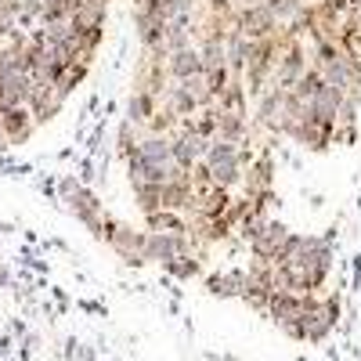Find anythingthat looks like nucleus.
<instances>
[{
    "label": "nucleus",
    "instance_id": "obj_1",
    "mask_svg": "<svg viewBox=\"0 0 361 361\" xmlns=\"http://www.w3.org/2000/svg\"><path fill=\"white\" fill-rule=\"evenodd\" d=\"M209 180L224 192L243 188V173H246V159H243V148L228 145V141H209V152L202 159Z\"/></svg>",
    "mask_w": 361,
    "mask_h": 361
},
{
    "label": "nucleus",
    "instance_id": "obj_2",
    "mask_svg": "<svg viewBox=\"0 0 361 361\" xmlns=\"http://www.w3.org/2000/svg\"><path fill=\"white\" fill-rule=\"evenodd\" d=\"M102 238L123 257L127 264H145V238L148 231H134L130 224H119L112 217H105V228H102Z\"/></svg>",
    "mask_w": 361,
    "mask_h": 361
},
{
    "label": "nucleus",
    "instance_id": "obj_3",
    "mask_svg": "<svg viewBox=\"0 0 361 361\" xmlns=\"http://www.w3.org/2000/svg\"><path fill=\"white\" fill-rule=\"evenodd\" d=\"M257 123L267 127L271 134H286L289 130V90L282 87H267L257 98Z\"/></svg>",
    "mask_w": 361,
    "mask_h": 361
},
{
    "label": "nucleus",
    "instance_id": "obj_4",
    "mask_svg": "<svg viewBox=\"0 0 361 361\" xmlns=\"http://www.w3.org/2000/svg\"><path fill=\"white\" fill-rule=\"evenodd\" d=\"M62 192H66V199H69V206H73V214L90 228V231H94L98 238H102V228H105V209H102V202L94 199V195H90L83 185H76V180H66V185H62Z\"/></svg>",
    "mask_w": 361,
    "mask_h": 361
},
{
    "label": "nucleus",
    "instance_id": "obj_5",
    "mask_svg": "<svg viewBox=\"0 0 361 361\" xmlns=\"http://www.w3.org/2000/svg\"><path fill=\"white\" fill-rule=\"evenodd\" d=\"M170 152H173V166H177V170L192 173V170L206 159L209 141H206V137H199L195 130H177V134L170 137Z\"/></svg>",
    "mask_w": 361,
    "mask_h": 361
},
{
    "label": "nucleus",
    "instance_id": "obj_6",
    "mask_svg": "<svg viewBox=\"0 0 361 361\" xmlns=\"http://www.w3.org/2000/svg\"><path fill=\"white\" fill-rule=\"evenodd\" d=\"M267 192H275V159H271V152H257V159L243 173V195L257 199Z\"/></svg>",
    "mask_w": 361,
    "mask_h": 361
},
{
    "label": "nucleus",
    "instance_id": "obj_7",
    "mask_svg": "<svg viewBox=\"0 0 361 361\" xmlns=\"http://www.w3.org/2000/svg\"><path fill=\"white\" fill-rule=\"evenodd\" d=\"M289 228L282 224V221H267L264 224V231L250 243V250H253V257L257 260H267V264H279L282 260V250H286V243H289Z\"/></svg>",
    "mask_w": 361,
    "mask_h": 361
},
{
    "label": "nucleus",
    "instance_id": "obj_8",
    "mask_svg": "<svg viewBox=\"0 0 361 361\" xmlns=\"http://www.w3.org/2000/svg\"><path fill=\"white\" fill-rule=\"evenodd\" d=\"M307 109H311V116L318 119L322 127H333V130H336V127H340V112H343V94H340L336 87L322 83Z\"/></svg>",
    "mask_w": 361,
    "mask_h": 361
},
{
    "label": "nucleus",
    "instance_id": "obj_9",
    "mask_svg": "<svg viewBox=\"0 0 361 361\" xmlns=\"http://www.w3.org/2000/svg\"><path fill=\"white\" fill-rule=\"evenodd\" d=\"M37 123L33 116H29V109H4L0 112V134H4V145H25L29 137H33Z\"/></svg>",
    "mask_w": 361,
    "mask_h": 361
},
{
    "label": "nucleus",
    "instance_id": "obj_10",
    "mask_svg": "<svg viewBox=\"0 0 361 361\" xmlns=\"http://www.w3.org/2000/svg\"><path fill=\"white\" fill-rule=\"evenodd\" d=\"M264 314L275 322V325L289 329L293 322H300V314H304V296H296V293H271Z\"/></svg>",
    "mask_w": 361,
    "mask_h": 361
},
{
    "label": "nucleus",
    "instance_id": "obj_11",
    "mask_svg": "<svg viewBox=\"0 0 361 361\" xmlns=\"http://www.w3.org/2000/svg\"><path fill=\"white\" fill-rule=\"evenodd\" d=\"M202 73V58H199V47H185V51H173L166 54V76L170 83H180V80H188V76H199Z\"/></svg>",
    "mask_w": 361,
    "mask_h": 361
},
{
    "label": "nucleus",
    "instance_id": "obj_12",
    "mask_svg": "<svg viewBox=\"0 0 361 361\" xmlns=\"http://www.w3.org/2000/svg\"><path fill=\"white\" fill-rule=\"evenodd\" d=\"M156 109H159V102H156L152 94H148V90H134L130 102H127V123H134L137 130H145Z\"/></svg>",
    "mask_w": 361,
    "mask_h": 361
},
{
    "label": "nucleus",
    "instance_id": "obj_13",
    "mask_svg": "<svg viewBox=\"0 0 361 361\" xmlns=\"http://www.w3.org/2000/svg\"><path fill=\"white\" fill-rule=\"evenodd\" d=\"M145 228L156 235H188V221L173 214V209H156V214L145 217Z\"/></svg>",
    "mask_w": 361,
    "mask_h": 361
},
{
    "label": "nucleus",
    "instance_id": "obj_14",
    "mask_svg": "<svg viewBox=\"0 0 361 361\" xmlns=\"http://www.w3.org/2000/svg\"><path fill=\"white\" fill-rule=\"evenodd\" d=\"M246 98H250V94H246L243 80H231V83H228V90L217 98V109H221V112H228V116H243V119H246V116H250Z\"/></svg>",
    "mask_w": 361,
    "mask_h": 361
},
{
    "label": "nucleus",
    "instance_id": "obj_15",
    "mask_svg": "<svg viewBox=\"0 0 361 361\" xmlns=\"http://www.w3.org/2000/svg\"><path fill=\"white\" fill-rule=\"evenodd\" d=\"M250 137V123L243 116H228L221 112L217 116V141H228V145H243Z\"/></svg>",
    "mask_w": 361,
    "mask_h": 361
},
{
    "label": "nucleus",
    "instance_id": "obj_16",
    "mask_svg": "<svg viewBox=\"0 0 361 361\" xmlns=\"http://www.w3.org/2000/svg\"><path fill=\"white\" fill-rule=\"evenodd\" d=\"M264 8L271 11V18H275L282 29L293 25L296 18H304V11H307L304 0H264Z\"/></svg>",
    "mask_w": 361,
    "mask_h": 361
},
{
    "label": "nucleus",
    "instance_id": "obj_17",
    "mask_svg": "<svg viewBox=\"0 0 361 361\" xmlns=\"http://www.w3.org/2000/svg\"><path fill=\"white\" fill-rule=\"evenodd\" d=\"M199 58H202V73H217L228 69V47L224 40H199Z\"/></svg>",
    "mask_w": 361,
    "mask_h": 361
},
{
    "label": "nucleus",
    "instance_id": "obj_18",
    "mask_svg": "<svg viewBox=\"0 0 361 361\" xmlns=\"http://www.w3.org/2000/svg\"><path fill=\"white\" fill-rule=\"evenodd\" d=\"M134 188V199H137V206H141V214L148 217V214H156V209H163V188L159 185H130Z\"/></svg>",
    "mask_w": 361,
    "mask_h": 361
},
{
    "label": "nucleus",
    "instance_id": "obj_19",
    "mask_svg": "<svg viewBox=\"0 0 361 361\" xmlns=\"http://www.w3.org/2000/svg\"><path fill=\"white\" fill-rule=\"evenodd\" d=\"M166 271L173 279H180V282H188V279H195V275H202V257H195V253H180L173 264H166Z\"/></svg>",
    "mask_w": 361,
    "mask_h": 361
},
{
    "label": "nucleus",
    "instance_id": "obj_20",
    "mask_svg": "<svg viewBox=\"0 0 361 361\" xmlns=\"http://www.w3.org/2000/svg\"><path fill=\"white\" fill-rule=\"evenodd\" d=\"M83 76H87V66H62V69H58V76H54V87L69 98L73 90L83 83Z\"/></svg>",
    "mask_w": 361,
    "mask_h": 361
},
{
    "label": "nucleus",
    "instance_id": "obj_21",
    "mask_svg": "<svg viewBox=\"0 0 361 361\" xmlns=\"http://www.w3.org/2000/svg\"><path fill=\"white\" fill-rule=\"evenodd\" d=\"M116 141H119V156H130L134 152V148H137V141H141V130L134 127V123H127V119H123V123H119V134H116Z\"/></svg>",
    "mask_w": 361,
    "mask_h": 361
},
{
    "label": "nucleus",
    "instance_id": "obj_22",
    "mask_svg": "<svg viewBox=\"0 0 361 361\" xmlns=\"http://www.w3.org/2000/svg\"><path fill=\"white\" fill-rule=\"evenodd\" d=\"M304 4H307V8H314V4H322V0H304Z\"/></svg>",
    "mask_w": 361,
    "mask_h": 361
}]
</instances>
